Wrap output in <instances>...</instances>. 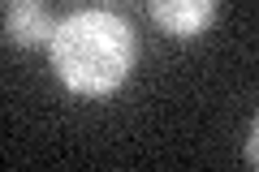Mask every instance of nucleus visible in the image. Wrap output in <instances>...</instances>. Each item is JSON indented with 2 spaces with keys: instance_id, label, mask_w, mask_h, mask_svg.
<instances>
[{
  "instance_id": "obj_1",
  "label": "nucleus",
  "mask_w": 259,
  "mask_h": 172,
  "mask_svg": "<svg viewBox=\"0 0 259 172\" xmlns=\"http://www.w3.org/2000/svg\"><path fill=\"white\" fill-rule=\"evenodd\" d=\"M56 78L74 95H112L134 69V30L104 9H82L65 18L48 39Z\"/></svg>"
},
{
  "instance_id": "obj_2",
  "label": "nucleus",
  "mask_w": 259,
  "mask_h": 172,
  "mask_svg": "<svg viewBox=\"0 0 259 172\" xmlns=\"http://www.w3.org/2000/svg\"><path fill=\"white\" fill-rule=\"evenodd\" d=\"M151 22L173 39H194L216 22V0H147Z\"/></svg>"
},
{
  "instance_id": "obj_3",
  "label": "nucleus",
  "mask_w": 259,
  "mask_h": 172,
  "mask_svg": "<svg viewBox=\"0 0 259 172\" xmlns=\"http://www.w3.org/2000/svg\"><path fill=\"white\" fill-rule=\"evenodd\" d=\"M52 30H56V22L48 18V9L39 5V0H13L9 13H5V35H9L18 47L48 43Z\"/></svg>"
}]
</instances>
